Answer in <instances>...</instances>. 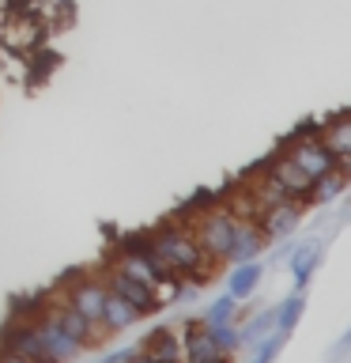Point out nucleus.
I'll list each match as a JSON object with an SVG mask.
<instances>
[{
    "mask_svg": "<svg viewBox=\"0 0 351 363\" xmlns=\"http://www.w3.org/2000/svg\"><path fill=\"white\" fill-rule=\"evenodd\" d=\"M147 242H151V250L163 257V265L174 272V277H185L189 284H208L215 261L200 250V242L192 238V231L185 223L155 227V231H147Z\"/></svg>",
    "mask_w": 351,
    "mask_h": 363,
    "instance_id": "f257e3e1",
    "label": "nucleus"
},
{
    "mask_svg": "<svg viewBox=\"0 0 351 363\" xmlns=\"http://www.w3.org/2000/svg\"><path fill=\"white\" fill-rule=\"evenodd\" d=\"M234 208H223V204H212L208 212H200L197 227H192V238L200 242V250L208 254L212 261H223L226 257V246H231V235H234Z\"/></svg>",
    "mask_w": 351,
    "mask_h": 363,
    "instance_id": "f03ea898",
    "label": "nucleus"
},
{
    "mask_svg": "<svg viewBox=\"0 0 351 363\" xmlns=\"http://www.w3.org/2000/svg\"><path fill=\"white\" fill-rule=\"evenodd\" d=\"M287 159L302 170L306 178H313V182H317V178H325V174H333V170H340V167H347L344 159H336L333 152H328V144L321 140V136H313V133L299 136V140L291 144Z\"/></svg>",
    "mask_w": 351,
    "mask_h": 363,
    "instance_id": "7ed1b4c3",
    "label": "nucleus"
},
{
    "mask_svg": "<svg viewBox=\"0 0 351 363\" xmlns=\"http://www.w3.org/2000/svg\"><path fill=\"white\" fill-rule=\"evenodd\" d=\"M102 284H106V291L121 295L129 306H136V311H140V318H144V314H155L159 306H163V299H159L155 288H147V284L132 280L129 272H121V269H113V265L102 272Z\"/></svg>",
    "mask_w": 351,
    "mask_h": 363,
    "instance_id": "20e7f679",
    "label": "nucleus"
},
{
    "mask_svg": "<svg viewBox=\"0 0 351 363\" xmlns=\"http://www.w3.org/2000/svg\"><path fill=\"white\" fill-rule=\"evenodd\" d=\"M265 178L268 182H276L280 186V193L287 201H299V204H306L310 201V189H313V178H306L299 167L287 159V152H280V155H272V163L265 167Z\"/></svg>",
    "mask_w": 351,
    "mask_h": 363,
    "instance_id": "39448f33",
    "label": "nucleus"
},
{
    "mask_svg": "<svg viewBox=\"0 0 351 363\" xmlns=\"http://www.w3.org/2000/svg\"><path fill=\"white\" fill-rule=\"evenodd\" d=\"M45 314H50V318H53V322L64 329L68 337H76V340H79V345H84V348H95L98 340L106 337V333H102L98 325H91L87 318L79 314V311H72V306H68L64 299H45Z\"/></svg>",
    "mask_w": 351,
    "mask_h": 363,
    "instance_id": "423d86ee",
    "label": "nucleus"
},
{
    "mask_svg": "<svg viewBox=\"0 0 351 363\" xmlns=\"http://www.w3.org/2000/svg\"><path fill=\"white\" fill-rule=\"evenodd\" d=\"M30 325H34V333L42 337V345H45V352H50V356H53L57 363H72V359L79 356V352H84V345H79L76 337H68V333H64V329H61V325L53 322L50 314L34 318Z\"/></svg>",
    "mask_w": 351,
    "mask_h": 363,
    "instance_id": "0eeeda50",
    "label": "nucleus"
},
{
    "mask_svg": "<svg viewBox=\"0 0 351 363\" xmlns=\"http://www.w3.org/2000/svg\"><path fill=\"white\" fill-rule=\"evenodd\" d=\"M302 220V204L299 201H280V204H268V208H260L257 216V227H260V235L268 238H283V235H291L294 227H299Z\"/></svg>",
    "mask_w": 351,
    "mask_h": 363,
    "instance_id": "6e6552de",
    "label": "nucleus"
},
{
    "mask_svg": "<svg viewBox=\"0 0 351 363\" xmlns=\"http://www.w3.org/2000/svg\"><path fill=\"white\" fill-rule=\"evenodd\" d=\"M268 246V238L260 235V227H257V220H238L234 223V235H231V246H226V257L223 261H253L260 250Z\"/></svg>",
    "mask_w": 351,
    "mask_h": 363,
    "instance_id": "1a4fd4ad",
    "label": "nucleus"
},
{
    "mask_svg": "<svg viewBox=\"0 0 351 363\" xmlns=\"http://www.w3.org/2000/svg\"><path fill=\"white\" fill-rule=\"evenodd\" d=\"M136 322H140V311L136 306H129L121 299V295H113L106 291V303H102V318H98V325H102V333H121V329H132Z\"/></svg>",
    "mask_w": 351,
    "mask_h": 363,
    "instance_id": "9d476101",
    "label": "nucleus"
},
{
    "mask_svg": "<svg viewBox=\"0 0 351 363\" xmlns=\"http://www.w3.org/2000/svg\"><path fill=\"white\" fill-rule=\"evenodd\" d=\"M140 352L155 363H185V345L178 340L174 329H155V333L144 340Z\"/></svg>",
    "mask_w": 351,
    "mask_h": 363,
    "instance_id": "9b49d317",
    "label": "nucleus"
},
{
    "mask_svg": "<svg viewBox=\"0 0 351 363\" xmlns=\"http://www.w3.org/2000/svg\"><path fill=\"white\" fill-rule=\"evenodd\" d=\"M321 140L328 144V152H333L336 159L347 163V155H351V121L344 118V113H336V118L321 129Z\"/></svg>",
    "mask_w": 351,
    "mask_h": 363,
    "instance_id": "f8f14e48",
    "label": "nucleus"
},
{
    "mask_svg": "<svg viewBox=\"0 0 351 363\" xmlns=\"http://www.w3.org/2000/svg\"><path fill=\"white\" fill-rule=\"evenodd\" d=\"M257 280H260V269L253 265V261H238V272H231V288H226V295H231V299H246V295L257 288Z\"/></svg>",
    "mask_w": 351,
    "mask_h": 363,
    "instance_id": "ddd939ff",
    "label": "nucleus"
},
{
    "mask_svg": "<svg viewBox=\"0 0 351 363\" xmlns=\"http://www.w3.org/2000/svg\"><path fill=\"white\" fill-rule=\"evenodd\" d=\"M344 186H347V167H340V170H333V174H325V178H317V182H313L310 201L325 204V201L340 197V193H344Z\"/></svg>",
    "mask_w": 351,
    "mask_h": 363,
    "instance_id": "4468645a",
    "label": "nucleus"
},
{
    "mask_svg": "<svg viewBox=\"0 0 351 363\" xmlns=\"http://www.w3.org/2000/svg\"><path fill=\"white\" fill-rule=\"evenodd\" d=\"M208 333H212V340L219 345L223 352H234L238 345H242V337H238V329L231 325V322H219V325H208Z\"/></svg>",
    "mask_w": 351,
    "mask_h": 363,
    "instance_id": "2eb2a0df",
    "label": "nucleus"
},
{
    "mask_svg": "<svg viewBox=\"0 0 351 363\" xmlns=\"http://www.w3.org/2000/svg\"><path fill=\"white\" fill-rule=\"evenodd\" d=\"M234 311H238V299H231V295H223V299L215 303L212 311L200 318V322H204V325H219V322H231V318H234Z\"/></svg>",
    "mask_w": 351,
    "mask_h": 363,
    "instance_id": "dca6fc26",
    "label": "nucleus"
},
{
    "mask_svg": "<svg viewBox=\"0 0 351 363\" xmlns=\"http://www.w3.org/2000/svg\"><path fill=\"white\" fill-rule=\"evenodd\" d=\"M299 314H302V295H291V299L283 303V311L276 314V333H287V329L299 322Z\"/></svg>",
    "mask_w": 351,
    "mask_h": 363,
    "instance_id": "f3484780",
    "label": "nucleus"
},
{
    "mask_svg": "<svg viewBox=\"0 0 351 363\" xmlns=\"http://www.w3.org/2000/svg\"><path fill=\"white\" fill-rule=\"evenodd\" d=\"M313 261H317V246L302 250V254L294 257V280H299V284H306V280H310V269H313Z\"/></svg>",
    "mask_w": 351,
    "mask_h": 363,
    "instance_id": "a211bd4d",
    "label": "nucleus"
},
{
    "mask_svg": "<svg viewBox=\"0 0 351 363\" xmlns=\"http://www.w3.org/2000/svg\"><path fill=\"white\" fill-rule=\"evenodd\" d=\"M0 363H30V359H23V356H16V352L0 348Z\"/></svg>",
    "mask_w": 351,
    "mask_h": 363,
    "instance_id": "6ab92c4d",
    "label": "nucleus"
},
{
    "mask_svg": "<svg viewBox=\"0 0 351 363\" xmlns=\"http://www.w3.org/2000/svg\"><path fill=\"white\" fill-rule=\"evenodd\" d=\"M125 363H155V359H147L144 352H129V359H125Z\"/></svg>",
    "mask_w": 351,
    "mask_h": 363,
    "instance_id": "aec40b11",
    "label": "nucleus"
}]
</instances>
